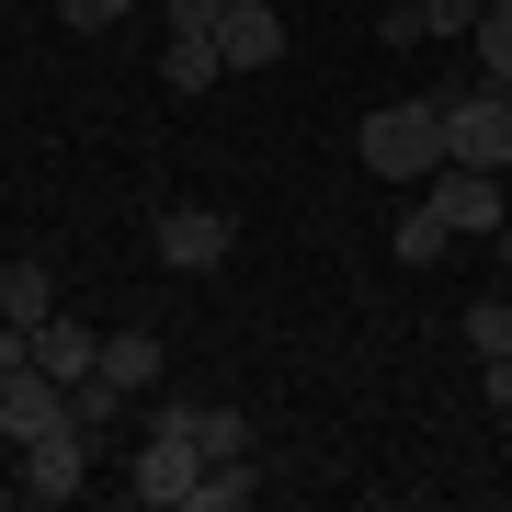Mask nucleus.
<instances>
[{"mask_svg":"<svg viewBox=\"0 0 512 512\" xmlns=\"http://www.w3.org/2000/svg\"><path fill=\"white\" fill-rule=\"evenodd\" d=\"M353 160L376 171V183H433L444 171V92H421V103H376L365 114V137H353Z\"/></svg>","mask_w":512,"mask_h":512,"instance_id":"f257e3e1","label":"nucleus"},{"mask_svg":"<svg viewBox=\"0 0 512 512\" xmlns=\"http://www.w3.org/2000/svg\"><path fill=\"white\" fill-rule=\"evenodd\" d=\"M444 160L512 171V92L501 80H456V92H444Z\"/></svg>","mask_w":512,"mask_h":512,"instance_id":"f03ea898","label":"nucleus"},{"mask_svg":"<svg viewBox=\"0 0 512 512\" xmlns=\"http://www.w3.org/2000/svg\"><path fill=\"white\" fill-rule=\"evenodd\" d=\"M148 251H160L171 274H217L239 251V217L228 205H160V217H148Z\"/></svg>","mask_w":512,"mask_h":512,"instance_id":"7ed1b4c3","label":"nucleus"},{"mask_svg":"<svg viewBox=\"0 0 512 512\" xmlns=\"http://www.w3.org/2000/svg\"><path fill=\"white\" fill-rule=\"evenodd\" d=\"M80 478H92V433H80V410L69 421H46L35 444H23V478H12V501H80Z\"/></svg>","mask_w":512,"mask_h":512,"instance_id":"20e7f679","label":"nucleus"},{"mask_svg":"<svg viewBox=\"0 0 512 512\" xmlns=\"http://www.w3.org/2000/svg\"><path fill=\"white\" fill-rule=\"evenodd\" d=\"M421 194L444 205V228H456V239H501V217H512L501 171H467V160H444V171H433V183H421Z\"/></svg>","mask_w":512,"mask_h":512,"instance_id":"39448f33","label":"nucleus"},{"mask_svg":"<svg viewBox=\"0 0 512 512\" xmlns=\"http://www.w3.org/2000/svg\"><path fill=\"white\" fill-rule=\"evenodd\" d=\"M194 478H205V456H194L183 433H148V444H137L126 501H137V512H183V501H194Z\"/></svg>","mask_w":512,"mask_h":512,"instance_id":"423d86ee","label":"nucleus"},{"mask_svg":"<svg viewBox=\"0 0 512 512\" xmlns=\"http://www.w3.org/2000/svg\"><path fill=\"white\" fill-rule=\"evenodd\" d=\"M46 421H69V387H57L46 365H12V376H0V444L23 456V444H35Z\"/></svg>","mask_w":512,"mask_h":512,"instance_id":"0eeeda50","label":"nucleus"},{"mask_svg":"<svg viewBox=\"0 0 512 512\" xmlns=\"http://www.w3.org/2000/svg\"><path fill=\"white\" fill-rule=\"evenodd\" d=\"M217 57H228L239 80L274 69V57H285V12H274V0H228V12H217Z\"/></svg>","mask_w":512,"mask_h":512,"instance_id":"6e6552de","label":"nucleus"},{"mask_svg":"<svg viewBox=\"0 0 512 512\" xmlns=\"http://www.w3.org/2000/svg\"><path fill=\"white\" fill-rule=\"evenodd\" d=\"M35 365H46L57 387H80V376L103 365V330H92V319H69V308H57V319H35Z\"/></svg>","mask_w":512,"mask_h":512,"instance_id":"1a4fd4ad","label":"nucleus"},{"mask_svg":"<svg viewBox=\"0 0 512 512\" xmlns=\"http://www.w3.org/2000/svg\"><path fill=\"white\" fill-rule=\"evenodd\" d=\"M217 69H228V57H217L205 23H171V35H160V80H171V92H205Z\"/></svg>","mask_w":512,"mask_h":512,"instance_id":"9d476101","label":"nucleus"},{"mask_svg":"<svg viewBox=\"0 0 512 512\" xmlns=\"http://www.w3.org/2000/svg\"><path fill=\"white\" fill-rule=\"evenodd\" d=\"M92 376H114L137 399V387H160V330H103V365Z\"/></svg>","mask_w":512,"mask_h":512,"instance_id":"9b49d317","label":"nucleus"},{"mask_svg":"<svg viewBox=\"0 0 512 512\" xmlns=\"http://www.w3.org/2000/svg\"><path fill=\"white\" fill-rule=\"evenodd\" d=\"M0 319H23V330L57 319V274L46 262H0Z\"/></svg>","mask_w":512,"mask_h":512,"instance_id":"f8f14e48","label":"nucleus"},{"mask_svg":"<svg viewBox=\"0 0 512 512\" xmlns=\"http://www.w3.org/2000/svg\"><path fill=\"white\" fill-rule=\"evenodd\" d=\"M444 251H456V228H444V205H433V194H421V205H410V217H399V262H410V274H433V262H444Z\"/></svg>","mask_w":512,"mask_h":512,"instance_id":"ddd939ff","label":"nucleus"},{"mask_svg":"<svg viewBox=\"0 0 512 512\" xmlns=\"http://www.w3.org/2000/svg\"><path fill=\"white\" fill-rule=\"evenodd\" d=\"M467 342H478V365L512 353V285H501V296H467Z\"/></svg>","mask_w":512,"mask_h":512,"instance_id":"4468645a","label":"nucleus"},{"mask_svg":"<svg viewBox=\"0 0 512 512\" xmlns=\"http://www.w3.org/2000/svg\"><path fill=\"white\" fill-rule=\"evenodd\" d=\"M251 490H262V478H251V456H239V467H205L183 512H239V501H251Z\"/></svg>","mask_w":512,"mask_h":512,"instance_id":"2eb2a0df","label":"nucleus"},{"mask_svg":"<svg viewBox=\"0 0 512 512\" xmlns=\"http://www.w3.org/2000/svg\"><path fill=\"white\" fill-rule=\"evenodd\" d=\"M478 80H501V92H512V0H501V12H478Z\"/></svg>","mask_w":512,"mask_h":512,"instance_id":"dca6fc26","label":"nucleus"},{"mask_svg":"<svg viewBox=\"0 0 512 512\" xmlns=\"http://www.w3.org/2000/svg\"><path fill=\"white\" fill-rule=\"evenodd\" d=\"M410 12H421V46L433 35H478V0H410Z\"/></svg>","mask_w":512,"mask_h":512,"instance_id":"f3484780","label":"nucleus"},{"mask_svg":"<svg viewBox=\"0 0 512 512\" xmlns=\"http://www.w3.org/2000/svg\"><path fill=\"white\" fill-rule=\"evenodd\" d=\"M137 0H57V23H69V35H103V23H126Z\"/></svg>","mask_w":512,"mask_h":512,"instance_id":"a211bd4d","label":"nucleus"},{"mask_svg":"<svg viewBox=\"0 0 512 512\" xmlns=\"http://www.w3.org/2000/svg\"><path fill=\"white\" fill-rule=\"evenodd\" d=\"M478 399H490V410H512V353H501L490 376H478Z\"/></svg>","mask_w":512,"mask_h":512,"instance_id":"6ab92c4d","label":"nucleus"},{"mask_svg":"<svg viewBox=\"0 0 512 512\" xmlns=\"http://www.w3.org/2000/svg\"><path fill=\"white\" fill-rule=\"evenodd\" d=\"M501 274H512V217H501Z\"/></svg>","mask_w":512,"mask_h":512,"instance_id":"aec40b11","label":"nucleus"},{"mask_svg":"<svg viewBox=\"0 0 512 512\" xmlns=\"http://www.w3.org/2000/svg\"><path fill=\"white\" fill-rule=\"evenodd\" d=\"M478 12H501V0H478Z\"/></svg>","mask_w":512,"mask_h":512,"instance_id":"412c9836","label":"nucleus"}]
</instances>
